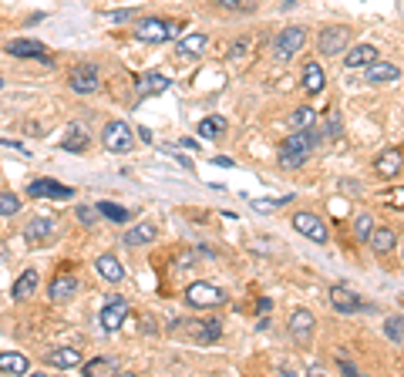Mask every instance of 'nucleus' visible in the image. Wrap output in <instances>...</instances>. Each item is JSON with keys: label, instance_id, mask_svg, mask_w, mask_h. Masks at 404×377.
<instances>
[{"label": "nucleus", "instance_id": "f257e3e1", "mask_svg": "<svg viewBox=\"0 0 404 377\" xmlns=\"http://www.w3.org/2000/svg\"><path fill=\"white\" fill-rule=\"evenodd\" d=\"M314 145H317L314 129H303V131H293V135H287V138H283V145H280V165H283V169H300L303 162L310 158Z\"/></svg>", "mask_w": 404, "mask_h": 377}, {"label": "nucleus", "instance_id": "f03ea898", "mask_svg": "<svg viewBox=\"0 0 404 377\" xmlns=\"http://www.w3.org/2000/svg\"><path fill=\"white\" fill-rule=\"evenodd\" d=\"M303 40H307V31L303 27H283L280 31V38L273 40V58H277L280 65H287V61H293L297 58V51L303 48Z\"/></svg>", "mask_w": 404, "mask_h": 377}, {"label": "nucleus", "instance_id": "7ed1b4c3", "mask_svg": "<svg viewBox=\"0 0 404 377\" xmlns=\"http://www.w3.org/2000/svg\"><path fill=\"white\" fill-rule=\"evenodd\" d=\"M186 303H189V307H199V310H216V307L226 303V293L213 283H192L189 290H186Z\"/></svg>", "mask_w": 404, "mask_h": 377}, {"label": "nucleus", "instance_id": "20e7f679", "mask_svg": "<svg viewBox=\"0 0 404 377\" xmlns=\"http://www.w3.org/2000/svg\"><path fill=\"white\" fill-rule=\"evenodd\" d=\"M101 142H105V148H108V152L122 155V152H132L135 135H132V129H128L125 121H108V125H105V131H101Z\"/></svg>", "mask_w": 404, "mask_h": 377}, {"label": "nucleus", "instance_id": "39448f33", "mask_svg": "<svg viewBox=\"0 0 404 377\" xmlns=\"http://www.w3.org/2000/svg\"><path fill=\"white\" fill-rule=\"evenodd\" d=\"M347 40H351V31L344 24H330L320 31V38H317V51L324 54V58H337V51H347Z\"/></svg>", "mask_w": 404, "mask_h": 377}, {"label": "nucleus", "instance_id": "423d86ee", "mask_svg": "<svg viewBox=\"0 0 404 377\" xmlns=\"http://www.w3.org/2000/svg\"><path fill=\"white\" fill-rule=\"evenodd\" d=\"M293 229L300 236H307V239H314L317 246H324L330 239L327 226L320 222V216H314V212H293Z\"/></svg>", "mask_w": 404, "mask_h": 377}, {"label": "nucleus", "instance_id": "0eeeda50", "mask_svg": "<svg viewBox=\"0 0 404 377\" xmlns=\"http://www.w3.org/2000/svg\"><path fill=\"white\" fill-rule=\"evenodd\" d=\"M135 38L149 40V44L172 40V38H169V21H162V17H142L139 24H135Z\"/></svg>", "mask_w": 404, "mask_h": 377}, {"label": "nucleus", "instance_id": "6e6552de", "mask_svg": "<svg viewBox=\"0 0 404 377\" xmlns=\"http://www.w3.org/2000/svg\"><path fill=\"white\" fill-rule=\"evenodd\" d=\"M27 195H34V199H71L75 189L54 182V179H34V182L27 185Z\"/></svg>", "mask_w": 404, "mask_h": 377}, {"label": "nucleus", "instance_id": "1a4fd4ad", "mask_svg": "<svg viewBox=\"0 0 404 377\" xmlns=\"http://www.w3.org/2000/svg\"><path fill=\"white\" fill-rule=\"evenodd\" d=\"M68 84H71V92H78V94H95L98 92V71H95V65H78L75 71H71Z\"/></svg>", "mask_w": 404, "mask_h": 377}, {"label": "nucleus", "instance_id": "9d476101", "mask_svg": "<svg viewBox=\"0 0 404 377\" xmlns=\"http://www.w3.org/2000/svg\"><path fill=\"white\" fill-rule=\"evenodd\" d=\"M290 337L300 344V347H307L310 344V337H314V313L310 310H293L290 317Z\"/></svg>", "mask_w": 404, "mask_h": 377}, {"label": "nucleus", "instance_id": "9b49d317", "mask_svg": "<svg viewBox=\"0 0 404 377\" xmlns=\"http://www.w3.org/2000/svg\"><path fill=\"white\" fill-rule=\"evenodd\" d=\"M125 317H128V303L125 300H112L105 310H101V327L108 330V334H118L122 330V324H125Z\"/></svg>", "mask_w": 404, "mask_h": 377}, {"label": "nucleus", "instance_id": "f8f14e48", "mask_svg": "<svg viewBox=\"0 0 404 377\" xmlns=\"http://www.w3.org/2000/svg\"><path fill=\"white\" fill-rule=\"evenodd\" d=\"M7 54H11V58H34V61H51L48 48H44L41 40H24V38L11 40V44H7Z\"/></svg>", "mask_w": 404, "mask_h": 377}, {"label": "nucleus", "instance_id": "ddd939ff", "mask_svg": "<svg viewBox=\"0 0 404 377\" xmlns=\"http://www.w3.org/2000/svg\"><path fill=\"white\" fill-rule=\"evenodd\" d=\"M75 290H78V276H75V273H68V270H64V273H58V276H54V280H51V286H48V297L54 300V303H64V300L71 297Z\"/></svg>", "mask_w": 404, "mask_h": 377}, {"label": "nucleus", "instance_id": "4468645a", "mask_svg": "<svg viewBox=\"0 0 404 377\" xmlns=\"http://www.w3.org/2000/svg\"><path fill=\"white\" fill-rule=\"evenodd\" d=\"M374 169H378V175H384V179H394V175H401V169H404V155L398 148H388V152L378 155Z\"/></svg>", "mask_w": 404, "mask_h": 377}, {"label": "nucleus", "instance_id": "2eb2a0df", "mask_svg": "<svg viewBox=\"0 0 404 377\" xmlns=\"http://www.w3.org/2000/svg\"><path fill=\"white\" fill-rule=\"evenodd\" d=\"M330 303H334V310L337 313H357L361 310V297L347 290V286H334L330 290Z\"/></svg>", "mask_w": 404, "mask_h": 377}, {"label": "nucleus", "instance_id": "dca6fc26", "mask_svg": "<svg viewBox=\"0 0 404 377\" xmlns=\"http://www.w3.org/2000/svg\"><path fill=\"white\" fill-rule=\"evenodd\" d=\"M44 364H48V367H61V371H71V367L81 364V354H78V347H54V351H48Z\"/></svg>", "mask_w": 404, "mask_h": 377}, {"label": "nucleus", "instance_id": "f3484780", "mask_svg": "<svg viewBox=\"0 0 404 377\" xmlns=\"http://www.w3.org/2000/svg\"><path fill=\"white\" fill-rule=\"evenodd\" d=\"M364 78L371 81V84H388V81H398V78H401V71H398V65H388V61H374V65L364 67Z\"/></svg>", "mask_w": 404, "mask_h": 377}, {"label": "nucleus", "instance_id": "a211bd4d", "mask_svg": "<svg viewBox=\"0 0 404 377\" xmlns=\"http://www.w3.org/2000/svg\"><path fill=\"white\" fill-rule=\"evenodd\" d=\"M367 243H371V249H374L378 256H391L394 246H398V236H394L391 226H381V229H374V233H371V239H367Z\"/></svg>", "mask_w": 404, "mask_h": 377}, {"label": "nucleus", "instance_id": "6ab92c4d", "mask_svg": "<svg viewBox=\"0 0 404 377\" xmlns=\"http://www.w3.org/2000/svg\"><path fill=\"white\" fill-rule=\"evenodd\" d=\"M95 270H98V276L108 280V283H122V276H125V266H122L118 256H112V253L98 256V260H95Z\"/></svg>", "mask_w": 404, "mask_h": 377}, {"label": "nucleus", "instance_id": "aec40b11", "mask_svg": "<svg viewBox=\"0 0 404 377\" xmlns=\"http://www.w3.org/2000/svg\"><path fill=\"white\" fill-rule=\"evenodd\" d=\"M169 84H172V81L165 78V75L152 71V75H142V78H139V94H142V98H155V94L169 92Z\"/></svg>", "mask_w": 404, "mask_h": 377}, {"label": "nucleus", "instance_id": "412c9836", "mask_svg": "<svg viewBox=\"0 0 404 377\" xmlns=\"http://www.w3.org/2000/svg\"><path fill=\"white\" fill-rule=\"evenodd\" d=\"M378 61V48H371V44H357L351 51L344 54V65L347 67H367Z\"/></svg>", "mask_w": 404, "mask_h": 377}, {"label": "nucleus", "instance_id": "4be33fe9", "mask_svg": "<svg viewBox=\"0 0 404 377\" xmlns=\"http://www.w3.org/2000/svg\"><path fill=\"white\" fill-rule=\"evenodd\" d=\"M51 233H54V219H48V216H34V219L24 226L27 243H41V239H48Z\"/></svg>", "mask_w": 404, "mask_h": 377}, {"label": "nucleus", "instance_id": "5701e85b", "mask_svg": "<svg viewBox=\"0 0 404 377\" xmlns=\"http://www.w3.org/2000/svg\"><path fill=\"white\" fill-rule=\"evenodd\" d=\"M303 88L310 94L324 92V67L317 65V61H307V65H303Z\"/></svg>", "mask_w": 404, "mask_h": 377}, {"label": "nucleus", "instance_id": "b1692460", "mask_svg": "<svg viewBox=\"0 0 404 377\" xmlns=\"http://www.w3.org/2000/svg\"><path fill=\"white\" fill-rule=\"evenodd\" d=\"M61 148L64 152H85L88 148V131L81 125H68V135L61 138Z\"/></svg>", "mask_w": 404, "mask_h": 377}, {"label": "nucleus", "instance_id": "393cba45", "mask_svg": "<svg viewBox=\"0 0 404 377\" xmlns=\"http://www.w3.org/2000/svg\"><path fill=\"white\" fill-rule=\"evenodd\" d=\"M206 34H186V38H179L176 40V51L182 54V58H196V54L206 51Z\"/></svg>", "mask_w": 404, "mask_h": 377}, {"label": "nucleus", "instance_id": "a878e982", "mask_svg": "<svg viewBox=\"0 0 404 377\" xmlns=\"http://www.w3.org/2000/svg\"><path fill=\"white\" fill-rule=\"evenodd\" d=\"M122 239H125V246H145V243L155 239V226H152V222H139V226H132Z\"/></svg>", "mask_w": 404, "mask_h": 377}, {"label": "nucleus", "instance_id": "bb28decb", "mask_svg": "<svg viewBox=\"0 0 404 377\" xmlns=\"http://www.w3.org/2000/svg\"><path fill=\"white\" fill-rule=\"evenodd\" d=\"M0 371H4V374H27V371H31V364H27L24 354L4 351V354H0Z\"/></svg>", "mask_w": 404, "mask_h": 377}, {"label": "nucleus", "instance_id": "cd10ccee", "mask_svg": "<svg viewBox=\"0 0 404 377\" xmlns=\"http://www.w3.org/2000/svg\"><path fill=\"white\" fill-rule=\"evenodd\" d=\"M223 131H226V118L223 115H209L199 121V138H206V142H216Z\"/></svg>", "mask_w": 404, "mask_h": 377}, {"label": "nucleus", "instance_id": "c85d7f7f", "mask_svg": "<svg viewBox=\"0 0 404 377\" xmlns=\"http://www.w3.org/2000/svg\"><path fill=\"white\" fill-rule=\"evenodd\" d=\"M34 290H38V270H24L14 283V300H27Z\"/></svg>", "mask_w": 404, "mask_h": 377}, {"label": "nucleus", "instance_id": "c756f323", "mask_svg": "<svg viewBox=\"0 0 404 377\" xmlns=\"http://www.w3.org/2000/svg\"><path fill=\"white\" fill-rule=\"evenodd\" d=\"M287 125H290V131L314 129V125H317V111L310 108V104H303V108H297V111L290 115V121H287Z\"/></svg>", "mask_w": 404, "mask_h": 377}, {"label": "nucleus", "instance_id": "7c9ffc66", "mask_svg": "<svg viewBox=\"0 0 404 377\" xmlns=\"http://www.w3.org/2000/svg\"><path fill=\"white\" fill-rule=\"evenodd\" d=\"M371 233H374V216H371V212H357V216H354V239L367 243Z\"/></svg>", "mask_w": 404, "mask_h": 377}, {"label": "nucleus", "instance_id": "2f4dec72", "mask_svg": "<svg viewBox=\"0 0 404 377\" xmlns=\"http://www.w3.org/2000/svg\"><path fill=\"white\" fill-rule=\"evenodd\" d=\"M95 209H98L105 219H112V222H128V216H132V212H128L125 206H118V202H98Z\"/></svg>", "mask_w": 404, "mask_h": 377}, {"label": "nucleus", "instance_id": "473e14b6", "mask_svg": "<svg viewBox=\"0 0 404 377\" xmlns=\"http://www.w3.org/2000/svg\"><path fill=\"white\" fill-rule=\"evenodd\" d=\"M219 334H223L219 320H206V324L196 330V340H199V344H216V340H219Z\"/></svg>", "mask_w": 404, "mask_h": 377}, {"label": "nucleus", "instance_id": "72a5a7b5", "mask_svg": "<svg viewBox=\"0 0 404 377\" xmlns=\"http://www.w3.org/2000/svg\"><path fill=\"white\" fill-rule=\"evenodd\" d=\"M14 212H21V195L0 192V216H14Z\"/></svg>", "mask_w": 404, "mask_h": 377}, {"label": "nucleus", "instance_id": "f704fd0d", "mask_svg": "<svg viewBox=\"0 0 404 377\" xmlns=\"http://www.w3.org/2000/svg\"><path fill=\"white\" fill-rule=\"evenodd\" d=\"M384 334H388L394 344H401V340H404V320H401V317H391V320L384 324Z\"/></svg>", "mask_w": 404, "mask_h": 377}, {"label": "nucleus", "instance_id": "c9c22d12", "mask_svg": "<svg viewBox=\"0 0 404 377\" xmlns=\"http://www.w3.org/2000/svg\"><path fill=\"white\" fill-rule=\"evenodd\" d=\"M108 371H118V367H115V361H105V357H98V361L85 364V374H88V377H95V374H108Z\"/></svg>", "mask_w": 404, "mask_h": 377}, {"label": "nucleus", "instance_id": "e433bc0d", "mask_svg": "<svg viewBox=\"0 0 404 377\" xmlns=\"http://www.w3.org/2000/svg\"><path fill=\"white\" fill-rule=\"evenodd\" d=\"M324 135H327V138H337V135H341V118H337V111H330V115L324 118Z\"/></svg>", "mask_w": 404, "mask_h": 377}, {"label": "nucleus", "instance_id": "4c0bfd02", "mask_svg": "<svg viewBox=\"0 0 404 377\" xmlns=\"http://www.w3.org/2000/svg\"><path fill=\"white\" fill-rule=\"evenodd\" d=\"M287 202V199H253V209L256 212H273V209H280Z\"/></svg>", "mask_w": 404, "mask_h": 377}, {"label": "nucleus", "instance_id": "58836bf2", "mask_svg": "<svg viewBox=\"0 0 404 377\" xmlns=\"http://www.w3.org/2000/svg\"><path fill=\"white\" fill-rule=\"evenodd\" d=\"M78 219L85 222V226H91V222L98 219V209H88V206H78Z\"/></svg>", "mask_w": 404, "mask_h": 377}, {"label": "nucleus", "instance_id": "ea45409f", "mask_svg": "<svg viewBox=\"0 0 404 377\" xmlns=\"http://www.w3.org/2000/svg\"><path fill=\"white\" fill-rule=\"evenodd\" d=\"M196 256H199V253H182V256L176 260V266H179V270H192V263H196Z\"/></svg>", "mask_w": 404, "mask_h": 377}, {"label": "nucleus", "instance_id": "a19ab883", "mask_svg": "<svg viewBox=\"0 0 404 377\" xmlns=\"http://www.w3.org/2000/svg\"><path fill=\"white\" fill-rule=\"evenodd\" d=\"M169 38L172 40L182 38V24H179V21H169Z\"/></svg>", "mask_w": 404, "mask_h": 377}, {"label": "nucleus", "instance_id": "79ce46f5", "mask_svg": "<svg viewBox=\"0 0 404 377\" xmlns=\"http://www.w3.org/2000/svg\"><path fill=\"white\" fill-rule=\"evenodd\" d=\"M219 7H229V11H240L243 7V0H216Z\"/></svg>", "mask_w": 404, "mask_h": 377}, {"label": "nucleus", "instance_id": "37998d69", "mask_svg": "<svg viewBox=\"0 0 404 377\" xmlns=\"http://www.w3.org/2000/svg\"><path fill=\"white\" fill-rule=\"evenodd\" d=\"M108 17H112V21H128V17H132V11H112Z\"/></svg>", "mask_w": 404, "mask_h": 377}, {"label": "nucleus", "instance_id": "c03bdc74", "mask_svg": "<svg viewBox=\"0 0 404 377\" xmlns=\"http://www.w3.org/2000/svg\"><path fill=\"white\" fill-rule=\"evenodd\" d=\"M394 202H398V206H404V192H398V195H394Z\"/></svg>", "mask_w": 404, "mask_h": 377}, {"label": "nucleus", "instance_id": "a18cd8bd", "mask_svg": "<svg viewBox=\"0 0 404 377\" xmlns=\"http://www.w3.org/2000/svg\"><path fill=\"white\" fill-rule=\"evenodd\" d=\"M0 88H4V78H0Z\"/></svg>", "mask_w": 404, "mask_h": 377}]
</instances>
